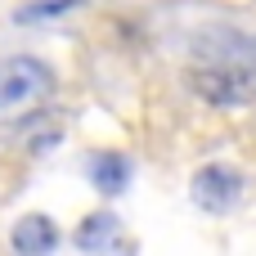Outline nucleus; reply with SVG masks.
Listing matches in <instances>:
<instances>
[{
  "label": "nucleus",
  "mask_w": 256,
  "mask_h": 256,
  "mask_svg": "<svg viewBox=\"0 0 256 256\" xmlns=\"http://www.w3.org/2000/svg\"><path fill=\"white\" fill-rule=\"evenodd\" d=\"M184 86L198 104L216 112H238L256 104V58L248 54H212L184 68Z\"/></svg>",
  "instance_id": "obj_1"
},
{
  "label": "nucleus",
  "mask_w": 256,
  "mask_h": 256,
  "mask_svg": "<svg viewBox=\"0 0 256 256\" xmlns=\"http://www.w3.org/2000/svg\"><path fill=\"white\" fill-rule=\"evenodd\" d=\"M54 86H58V76H54V68L45 58H36V54L0 58V122L40 108L54 94Z\"/></svg>",
  "instance_id": "obj_2"
},
{
  "label": "nucleus",
  "mask_w": 256,
  "mask_h": 256,
  "mask_svg": "<svg viewBox=\"0 0 256 256\" xmlns=\"http://www.w3.org/2000/svg\"><path fill=\"white\" fill-rule=\"evenodd\" d=\"M189 194H194V202H198L202 212L220 216V212H230V207L243 198V171L230 166V162H207V166L194 176Z\"/></svg>",
  "instance_id": "obj_3"
},
{
  "label": "nucleus",
  "mask_w": 256,
  "mask_h": 256,
  "mask_svg": "<svg viewBox=\"0 0 256 256\" xmlns=\"http://www.w3.org/2000/svg\"><path fill=\"white\" fill-rule=\"evenodd\" d=\"M9 243H14V252H18V256H50L54 248H58V225H54L50 216L32 212V216H22V220L14 225Z\"/></svg>",
  "instance_id": "obj_4"
},
{
  "label": "nucleus",
  "mask_w": 256,
  "mask_h": 256,
  "mask_svg": "<svg viewBox=\"0 0 256 256\" xmlns=\"http://www.w3.org/2000/svg\"><path fill=\"white\" fill-rule=\"evenodd\" d=\"M94 166H104V171H94V184H99V194H117L122 184H126V158H117V153H99L94 158Z\"/></svg>",
  "instance_id": "obj_5"
}]
</instances>
